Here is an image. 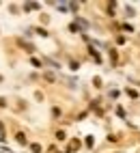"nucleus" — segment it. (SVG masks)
Returning <instances> with one entry per match:
<instances>
[{"instance_id":"f257e3e1","label":"nucleus","mask_w":140,"mask_h":153,"mask_svg":"<svg viewBox=\"0 0 140 153\" xmlns=\"http://www.w3.org/2000/svg\"><path fill=\"white\" fill-rule=\"evenodd\" d=\"M0 131H2V125H0Z\"/></svg>"}]
</instances>
